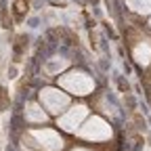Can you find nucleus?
Wrapping results in <instances>:
<instances>
[{"mask_svg":"<svg viewBox=\"0 0 151 151\" xmlns=\"http://www.w3.org/2000/svg\"><path fill=\"white\" fill-rule=\"evenodd\" d=\"M6 103H9V94H6L4 88H0V111L6 109Z\"/></svg>","mask_w":151,"mask_h":151,"instance_id":"1","label":"nucleus"}]
</instances>
